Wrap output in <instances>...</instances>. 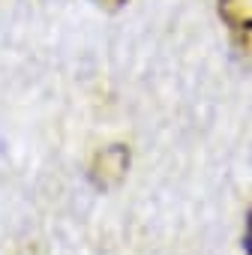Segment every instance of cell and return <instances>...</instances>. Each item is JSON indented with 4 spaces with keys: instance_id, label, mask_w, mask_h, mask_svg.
<instances>
[{
    "instance_id": "cell-2",
    "label": "cell",
    "mask_w": 252,
    "mask_h": 255,
    "mask_svg": "<svg viewBox=\"0 0 252 255\" xmlns=\"http://www.w3.org/2000/svg\"><path fill=\"white\" fill-rule=\"evenodd\" d=\"M93 6H99V9H105V12H117L120 6H126V0H90Z\"/></svg>"
},
{
    "instance_id": "cell-1",
    "label": "cell",
    "mask_w": 252,
    "mask_h": 255,
    "mask_svg": "<svg viewBox=\"0 0 252 255\" xmlns=\"http://www.w3.org/2000/svg\"><path fill=\"white\" fill-rule=\"evenodd\" d=\"M219 18L234 33H252V0H219Z\"/></svg>"
}]
</instances>
